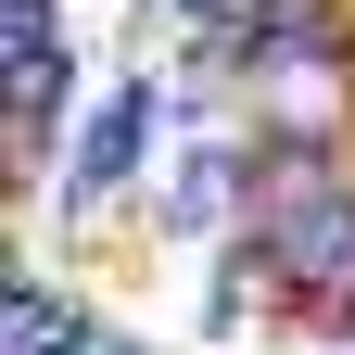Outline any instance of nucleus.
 <instances>
[{
    "label": "nucleus",
    "instance_id": "obj_1",
    "mask_svg": "<svg viewBox=\"0 0 355 355\" xmlns=\"http://www.w3.org/2000/svg\"><path fill=\"white\" fill-rule=\"evenodd\" d=\"M51 89H64V38H51L38 0H13V114L38 127V114H51Z\"/></svg>",
    "mask_w": 355,
    "mask_h": 355
},
{
    "label": "nucleus",
    "instance_id": "obj_2",
    "mask_svg": "<svg viewBox=\"0 0 355 355\" xmlns=\"http://www.w3.org/2000/svg\"><path fill=\"white\" fill-rule=\"evenodd\" d=\"M127 153H140V89H114V102H102V127H89V165H76V191H114V178H127Z\"/></svg>",
    "mask_w": 355,
    "mask_h": 355
},
{
    "label": "nucleus",
    "instance_id": "obj_3",
    "mask_svg": "<svg viewBox=\"0 0 355 355\" xmlns=\"http://www.w3.org/2000/svg\"><path fill=\"white\" fill-rule=\"evenodd\" d=\"M0 343H13V355H64L76 330H64V304H51V292H13V318H0Z\"/></svg>",
    "mask_w": 355,
    "mask_h": 355
},
{
    "label": "nucleus",
    "instance_id": "obj_4",
    "mask_svg": "<svg viewBox=\"0 0 355 355\" xmlns=\"http://www.w3.org/2000/svg\"><path fill=\"white\" fill-rule=\"evenodd\" d=\"M292 266H330V254H355V203H318V216H292V241H279Z\"/></svg>",
    "mask_w": 355,
    "mask_h": 355
},
{
    "label": "nucleus",
    "instance_id": "obj_5",
    "mask_svg": "<svg viewBox=\"0 0 355 355\" xmlns=\"http://www.w3.org/2000/svg\"><path fill=\"white\" fill-rule=\"evenodd\" d=\"M64 355H114V343H102V330H76V343H64Z\"/></svg>",
    "mask_w": 355,
    "mask_h": 355
}]
</instances>
